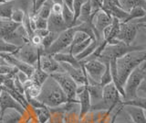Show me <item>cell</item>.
<instances>
[{"label":"cell","instance_id":"obj_1","mask_svg":"<svg viewBox=\"0 0 146 123\" xmlns=\"http://www.w3.org/2000/svg\"><path fill=\"white\" fill-rule=\"evenodd\" d=\"M145 57L146 52L145 50H143V51L128 52L125 55L116 59V75L118 83L121 87L123 88V85H124L128 76L137 66L145 61Z\"/></svg>","mask_w":146,"mask_h":123},{"label":"cell","instance_id":"obj_2","mask_svg":"<svg viewBox=\"0 0 146 123\" xmlns=\"http://www.w3.org/2000/svg\"><path fill=\"white\" fill-rule=\"evenodd\" d=\"M36 99L49 108H57L68 101L60 86L50 75L41 85L40 93Z\"/></svg>","mask_w":146,"mask_h":123},{"label":"cell","instance_id":"obj_3","mask_svg":"<svg viewBox=\"0 0 146 123\" xmlns=\"http://www.w3.org/2000/svg\"><path fill=\"white\" fill-rule=\"evenodd\" d=\"M146 47L144 45H126L116 39H113L107 42L103 51L98 57V60L103 63L110 62L111 60H116L126 53L135 51H143Z\"/></svg>","mask_w":146,"mask_h":123},{"label":"cell","instance_id":"obj_4","mask_svg":"<svg viewBox=\"0 0 146 123\" xmlns=\"http://www.w3.org/2000/svg\"><path fill=\"white\" fill-rule=\"evenodd\" d=\"M123 100L120 92L112 83H110L102 88V100L98 106L90 109V111H112L120 106Z\"/></svg>","mask_w":146,"mask_h":123},{"label":"cell","instance_id":"obj_5","mask_svg":"<svg viewBox=\"0 0 146 123\" xmlns=\"http://www.w3.org/2000/svg\"><path fill=\"white\" fill-rule=\"evenodd\" d=\"M145 27V17L129 22H121L116 40L126 45H132L141 28Z\"/></svg>","mask_w":146,"mask_h":123},{"label":"cell","instance_id":"obj_6","mask_svg":"<svg viewBox=\"0 0 146 123\" xmlns=\"http://www.w3.org/2000/svg\"><path fill=\"white\" fill-rule=\"evenodd\" d=\"M146 78V61L137 66L132 71L123 85L125 97L123 100H129L136 97V91L140 84Z\"/></svg>","mask_w":146,"mask_h":123},{"label":"cell","instance_id":"obj_7","mask_svg":"<svg viewBox=\"0 0 146 123\" xmlns=\"http://www.w3.org/2000/svg\"><path fill=\"white\" fill-rule=\"evenodd\" d=\"M81 65L86 75L87 85L100 84V78L106 69L105 63L98 60V59H94V60L82 62Z\"/></svg>","mask_w":146,"mask_h":123},{"label":"cell","instance_id":"obj_8","mask_svg":"<svg viewBox=\"0 0 146 123\" xmlns=\"http://www.w3.org/2000/svg\"><path fill=\"white\" fill-rule=\"evenodd\" d=\"M75 32H76V30L74 27L62 31L61 33L58 34L56 40H54V42L50 45L48 49H46L45 51H43L42 53L53 55V54L58 53V52H68V50L70 46L73 36H74Z\"/></svg>","mask_w":146,"mask_h":123},{"label":"cell","instance_id":"obj_9","mask_svg":"<svg viewBox=\"0 0 146 123\" xmlns=\"http://www.w3.org/2000/svg\"><path fill=\"white\" fill-rule=\"evenodd\" d=\"M43 51L44 49L41 45L38 47H36L30 42H27L25 44H23L21 47H18L17 51L12 54L18 60L24 62L27 65L36 66L40 53Z\"/></svg>","mask_w":146,"mask_h":123},{"label":"cell","instance_id":"obj_10","mask_svg":"<svg viewBox=\"0 0 146 123\" xmlns=\"http://www.w3.org/2000/svg\"><path fill=\"white\" fill-rule=\"evenodd\" d=\"M50 76L60 86V88L62 89L64 94L66 95L68 101L76 100V89L78 85L70 75L62 71L54 73V74L50 75Z\"/></svg>","mask_w":146,"mask_h":123},{"label":"cell","instance_id":"obj_11","mask_svg":"<svg viewBox=\"0 0 146 123\" xmlns=\"http://www.w3.org/2000/svg\"><path fill=\"white\" fill-rule=\"evenodd\" d=\"M112 17L108 15L106 12H104L102 9H100L94 13L93 15H91L90 23L92 26V30L95 35V39L98 42H102V31L103 30L108 27L111 23Z\"/></svg>","mask_w":146,"mask_h":123},{"label":"cell","instance_id":"obj_12","mask_svg":"<svg viewBox=\"0 0 146 123\" xmlns=\"http://www.w3.org/2000/svg\"><path fill=\"white\" fill-rule=\"evenodd\" d=\"M9 108L16 109L24 116L27 114V111L25 109V108L18 103L7 91L2 87V92L0 94V114L4 112L6 109Z\"/></svg>","mask_w":146,"mask_h":123},{"label":"cell","instance_id":"obj_13","mask_svg":"<svg viewBox=\"0 0 146 123\" xmlns=\"http://www.w3.org/2000/svg\"><path fill=\"white\" fill-rule=\"evenodd\" d=\"M38 63L41 69L48 75L54 74V73L63 71L60 63H58L54 59L53 55H50V54L41 53L38 58Z\"/></svg>","mask_w":146,"mask_h":123},{"label":"cell","instance_id":"obj_14","mask_svg":"<svg viewBox=\"0 0 146 123\" xmlns=\"http://www.w3.org/2000/svg\"><path fill=\"white\" fill-rule=\"evenodd\" d=\"M3 40L5 42L10 43L12 45H15L17 47H21L23 44L29 42V37L27 35L26 30L24 29V27L22 26V24H20L10 34L4 37Z\"/></svg>","mask_w":146,"mask_h":123},{"label":"cell","instance_id":"obj_15","mask_svg":"<svg viewBox=\"0 0 146 123\" xmlns=\"http://www.w3.org/2000/svg\"><path fill=\"white\" fill-rule=\"evenodd\" d=\"M60 66L62 70L71 77L77 85H87L86 75L83 71L82 65L80 68H77L68 65V63H60Z\"/></svg>","mask_w":146,"mask_h":123},{"label":"cell","instance_id":"obj_16","mask_svg":"<svg viewBox=\"0 0 146 123\" xmlns=\"http://www.w3.org/2000/svg\"><path fill=\"white\" fill-rule=\"evenodd\" d=\"M123 111L133 123H146L145 109L134 106H121Z\"/></svg>","mask_w":146,"mask_h":123},{"label":"cell","instance_id":"obj_17","mask_svg":"<svg viewBox=\"0 0 146 123\" xmlns=\"http://www.w3.org/2000/svg\"><path fill=\"white\" fill-rule=\"evenodd\" d=\"M67 29L68 28L64 23L61 14L57 15L51 13L49 15V17H48V30H49V32L59 34Z\"/></svg>","mask_w":146,"mask_h":123},{"label":"cell","instance_id":"obj_18","mask_svg":"<svg viewBox=\"0 0 146 123\" xmlns=\"http://www.w3.org/2000/svg\"><path fill=\"white\" fill-rule=\"evenodd\" d=\"M76 99L79 101V106H80L79 116H80V120L81 118H83L86 114H88L90 111V108H91L90 98L88 89H87V86L80 94L77 95Z\"/></svg>","mask_w":146,"mask_h":123},{"label":"cell","instance_id":"obj_19","mask_svg":"<svg viewBox=\"0 0 146 123\" xmlns=\"http://www.w3.org/2000/svg\"><path fill=\"white\" fill-rule=\"evenodd\" d=\"M102 86L100 84L95 85H88L87 89L90 95V103H91V108L98 106L102 100ZM90 108V109H91Z\"/></svg>","mask_w":146,"mask_h":123},{"label":"cell","instance_id":"obj_20","mask_svg":"<svg viewBox=\"0 0 146 123\" xmlns=\"http://www.w3.org/2000/svg\"><path fill=\"white\" fill-rule=\"evenodd\" d=\"M23 116L16 109L9 108L0 114V121L2 123H20Z\"/></svg>","mask_w":146,"mask_h":123},{"label":"cell","instance_id":"obj_21","mask_svg":"<svg viewBox=\"0 0 146 123\" xmlns=\"http://www.w3.org/2000/svg\"><path fill=\"white\" fill-rule=\"evenodd\" d=\"M54 59L59 63H68L74 67L80 68L81 67V63L76 60L75 56H73L70 52H58L53 54Z\"/></svg>","mask_w":146,"mask_h":123},{"label":"cell","instance_id":"obj_22","mask_svg":"<svg viewBox=\"0 0 146 123\" xmlns=\"http://www.w3.org/2000/svg\"><path fill=\"white\" fill-rule=\"evenodd\" d=\"M32 113L36 118L38 123H48L51 117V112L49 110V108L43 107L39 108H30Z\"/></svg>","mask_w":146,"mask_h":123},{"label":"cell","instance_id":"obj_23","mask_svg":"<svg viewBox=\"0 0 146 123\" xmlns=\"http://www.w3.org/2000/svg\"><path fill=\"white\" fill-rule=\"evenodd\" d=\"M20 24H17L11 19H0V39H3L7 35L10 34Z\"/></svg>","mask_w":146,"mask_h":123},{"label":"cell","instance_id":"obj_24","mask_svg":"<svg viewBox=\"0 0 146 123\" xmlns=\"http://www.w3.org/2000/svg\"><path fill=\"white\" fill-rule=\"evenodd\" d=\"M48 76L49 75L48 74H46V73L40 68V65L38 63H38H36V65L35 66V70H34L33 75H32L30 77V80L33 82L34 84L41 85Z\"/></svg>","mask_w":146,"mask_h":123},{"label":"cell","instance_id":"obj_25","mask_svg":"<svg viewBox=\"0 0 146 123\" xmlns=\"http://www.w3.org/2000/svg\"><path fill=\"white\" fill-rule=\"evenodd\" d=\"M119 5L127 13L136 7H144L146 6V0H118Z\"/></svg>","mask_w":146,"mask_h":123},{"label":"cell","instance_id":"obj_26","mask_svg":"<svg viewBox=\"0 0 146 123\" xmlns=\"http://www.w3.org/2000/svg\"><path fill=\"white\" fill-rule=\"evenodd\" d=\"M100 42H98V40H93L85 50H83V51H82L81 52H80L79 54H77V55L75 56L76 60L78 62H80V63L82 62V61H84L85 59H87L90 55H91V53H92L96 50V48L98 47V45L100 44Z\"/></svg>","mask_w":146,"mask_h":123},{"label":"cell","instance_id":"obj_27","mask_svg":"<svg viewBox=\"0 0 146 123\" xmlns=\"http://www.w3.org/2000/svg\"><path fill=\"white\" fill-rule=\"evenodd\" d=\"M61 17L63 19L64 23H65V25L67 26L68 29L72 28V27L74 26L75 19H74V14H73V11L65 5H63Z\"/></svg>","mask_w":146,"mask_h":123},{"label":"cell","instance_id":"obj_28","mask_svg":"<svg viewBox=\"0 0 146 123\" xmlns=\"http://www.w3.org/2000/svg\"><path fill=\"white\" fill-rule=\"evenodd\" d=\"M14 7H15V1L0 3V19H10Z\"/></svg>","mask_w":146,"mask_h":123},{"label":"cell","instance_id":"obj_29","mask_svg":"<svg viewBox=\"0 0 146 123\" xmlns=\"http://www.w3.org/2000/svg\"><path fill=\"white\" fill-rule=\"evenodd\" d=\"M145 13H146V11H145L144 7H133L132 9H131L129 12H128L127 19L123 22H129V21H131V20L143 19V17H145Z\"/></svg>","mask_w":146,"mask_h":123},{"label":"cell","instance_id":"obj_30","mask_svg":"<svg viewBox=\"0 0 146 123\" xmlns=\"http://www.w3.org/2000/svg\"><path fill=\"white\" fill-rule=\"evenodd\" d=\"M52 5H53V3H52L51 0H47V1H46L43 5L38 8V11L36 12V15L38 17H42V19H48L49 15L51 14Z\"/></svg>","mask_w":146,"mask_h":123},{"label":"cell","instance_id":"obj_31","mask_svg":"<svg viewBox=\"0 0 146 123\" xmlns=\"http://www.w3.org/2000/svg\"><path fill=\"white\" fill-rule=\"evenodd\" d=\"M40 89H41V85H36V84H32L31 85L27 86L24 89V94L26 98H34L36 99L38 97V95L40 93Z\"/></svg>","mask_w":146,"mask_h":123},{"label":"cell","instance_id":"obj_32","mask_svg":"<svg viewBox=\"0 0 146 123\" xmlns=\"http://www.w3.org/2000/svg\"><path fill=\"white\" fill-rule=\"evenodd\" d=\"M26 13L27 12L20 7H14L10 19L17 24H22L23 20H24V17L26 16Z\"/></svg>","mask_w":146,"mask_h":123},{"label":"cell","instance_id":"obj_33","mask_svg":"<svg viewBox=\"0 0 146 123\" xmlns=\"http://www.w3.org/2000/svg\"><path fill=\"white\" fill-rule=\"evenodd\" d=\"M145 102H146V98L134 97L129 100H122L121 105V106H134L145 109Z\"/></svg>","mask_w":146,"mask_h":123},{"label":"cell","instance_id":"obj_34","mask_svg":"<svg viewBox=\"0 0 146 123\" xmlns=\"http://www.w3.org/2000/svg\"><path fill=\"white\" fill-rule=\"evenodd\" d=\"M92 39L91 38H88L87 40H85L84 42H80V43H79V44H77L76 46H74V47H72L70 51H68V52L70 53H71L73 56H76L77 54H79L80 52H81L83 50H85L87 47L89 46L90 45V43L92 42Z\"/></svg>","mask_w":146,"mask_h":123},{"label":"cell","instance_id":"obj_35","mask_svg":"<svg viewBox=\"0 0 146 123\" xmlns=\"http://www.w3.org/2000/svg\"><path fill=\"white\" fill-rule=\"evenodd\" d=\"M18 47L5 42L3 39H0V53H14Z\"/></svg>","mask_w":146,"mask_h":123},{"label":"cell","instance_id":"obj_36","mask_svg":"<svg viewBox=\"0 0 146 123\" xmlns=\"http://www.w3.org/2000/svg\"><path fill=\"white\" fill-rule=\"evenodd\" d=\"M106 65V69H105V72L103 73V75L100 78V85L102 86L106 85L110 83H111L112 79H111V69H110V63L106 62L105 63Z\"/></svg>","mask_w":146,"mask_h":123},{"label":"cell","instance_id":"obj_37","mask_svg":"<svg viewBox=\"0 0 146 123\" xmlns=\"http://www.w3.org/2000/svg\"><path fill=\"white\" fill-rule=\"evenodd\" d=\"M58 36V34L57 33H53V32H49L46 37H44L42 39V43H41V46L43 47L44 49V51L46 49H48L50 45H51L53 42H54V40H56V38Z\"/></svg>","mask_w":146,"mask_h":123},{"label":"cell","instance_id":"obj_38","mask_svg":"<svg viewBox=\"0 0 146 123\" xmlns=\"http://www.w3.org/2000/svg\"><path fill=\"white\" fill-rule=\"evenodd\" d=\"M114 123H133V122L130 120L129 117L126 115V113L123 111L122 107H121V108L119 109V111L116 115Z\"/></svg>","mask_w":146,"mask_h":123},{"label":"cell","instance_id":"obj_39","mask_svg":"<svg viewBox=\"0 0 146 123\" xmlns=\"http://www.w3.org/2000/svg\"><path fill=\"white\" fill-rule=\"evenodd\" d=\"M84 2H85V0H73L72 11H73V14H74V19H75V21L78 19V17L80 16V9H81L82 6H83Z\"/></svg>","mask_w":146,"mask_h":123},{"label":"cell","instance_id":"obj_40","mask_svg":"<svg viewBox=\"0 0 146 123\" xmlns=\"http://www.w3.org/2000/svg\"><path fill=\"white\" fill-rule=\"evenodd\" d=\"M50 110V109H49ZM51 117H50L49 123H64V113L58 111H51Z\"/></svg>","mask_w":146,"mask_h":123},{"label":"cell","instance_id":"obj_41","mask_svg":"<svg viewBox=\"0 0 146 123\" xmlns=\"http://www.w3.org/2000/svg\"><path fill=\"white\" fill-rule=\"evenodd\" d=\"M35 24H36V30L48 29V19H42V17H38L36 15H35Z\"/></svg>","mask_w":146,"mask_h":123},{"label":"cell","instance_id":"obj_42","mask_svg":"<svg viewBox=\"0 0 146 123\" xmlns=\"http://www.w3.org/2000/svg\"><path fill=\"white\" fill-rule=\"evenodd\" d=\"M136 97L146 98V78L143 80L136 91Z\"/></svg>","mask_w":146,"mask_h":123},{"label":"cell","instance_id":"obj_43","mask_svg":"<svg viewBox=\"0 0 146 123\" xmlns=\"http://www.w3.org/2000/svg\"><path fill=\"white\" fill-rule=\"evenodd\" d=\"M29 42L34 45V46H36V47H38V46H40L41 45V43H42V38L41 37H39L38 35H36V34H33L30 37V39H29Z\"/></svg>","mask_w":146,"mask_h":123},{"label":"cell","instance_id":"obj_44","mask_svg":"<svg viewBox=\"0 0 146 123\" xmlns=\"http://www.w3.org/2000/svg\"><path fill=\"white\" fill-rule=\"evenodd\" d=\"M15 77L20 82V83L23 85V84H25L26 82L29 79V77L27 76L25 73H23V72H20V71H17V74H16V75H15Z\"/></svg>","mask_w":146,"mask_h":123},{"label":"cell","instance_id":"obj_45","mask_svg":"<svg viewBox=\"0 0 146 123\" xmlns=\"http://www.w3.org/2000/svg\"><path fill=\"white\" fill-rule=\"evenodd\" d=\"M62 8H63V4H54L52 5L51 8V13L53 14H57V15H60L62 12Z\"/></svg>","mask_w":146,"mask_h":123},{"label":"cell","instance_id":"obj_46","mask_svg":"<svg viewBox=\"0 0 146 123\" xmlns=\"http://www.w3.org/2000/svg\"><path fill=\"white\" fill-rule=\"evenodd\" d=\"M34 33L35 34H36V35H38L39 37H41V38H44V37H46L48 33H49V30H48V29H44V30H35L34 31Z\"/></svg>","mask_w":146,"mask_h":123},{"label":"cell","instance_id":"obj_47","mask_svg":"<svg viewBox=\"0 0 146 123\" xmlns=\"http://www.w3.org/2000/svg\"><path fill=\"white\" fill-rule=\"evenodd\" d=\"M63 5L67 6L68 8H70L72 10V5H73V0H63Z\"/></svg>","mask_w":146,"mask_h":123},{"label":"cell","instance_id":"obj_48","mask_svg":"<svg viewBox=\"0 0 146 123\" xmlns=\"http://www.w3.org/2000/svg\"><path fill=\"white\" fill-rule=\"evenodd\" d=\"M54 4H63V0H51Z\"/></svg>","mask_w":146,"mask_h":123},{"label":"cell","instance_id":"obj_49","mask_svg":"<svg viewBox=\"0 0 146 123\" xmlns=\"http://www.w3.org/2000/svg\"><path fill=\"white\" fill-rule=\"evenodd\" d=\"M15 0H0V3H5V2H14Z\"/></svg>","mask_w":146,"mask_h":123},{"label":"cell","instance_id":"obj_50","mask_svg":"<svg viewBox=\"0 0 146 123\" xmlns=\"http://www.w3.org/2000/svg\"><path fill=\"white\" fill-rule=\"evenodd\" d=\"M7 65V63H5V62L2 60V59L0 58V65Z\"/></svg>","mask_w":146,"mask_h":123},{"label":"cell","instance_id":"obj_51","mask_svg":"<svg viewBox=\"0 0 146 123\" xmlns=\"http://www.w3.org/2000/svg\"><path fill=\"white\" fill-rule=\"evenodd\" d=\"M31 2H32V3H33V2H34V0H31Z\"/></svg>","mask_w":146,"mask_h":123},{"label":"cell","instance_id":"obj_52","mask_svg":"<svg viewBox=\"0 0 146 123\" xmlns=\"http://www.w3.org/2000/svg\"><path fill=\"white\" fill-rule=\"evenodd\" d=\"M85 1H87V0H85Z\"/></svg>","mask_w":146,"mask_h":123}]
</instances>
